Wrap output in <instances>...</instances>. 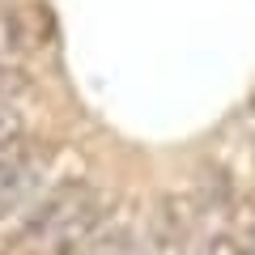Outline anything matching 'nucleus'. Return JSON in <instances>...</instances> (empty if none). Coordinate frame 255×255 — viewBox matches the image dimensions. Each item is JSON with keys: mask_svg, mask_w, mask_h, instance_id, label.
Returning <instances> with one entry per match:
<instances>
[{"mask_svg": "<svg viewBox=\"0 0 255 255\" xmlns=\"http://www.w3.org/2000/svg\"><path fill=\"white\" fill-rule=\"evenodd\" d=\"M43 174H47V149L38 140H30L13 162L0 166V221L9 217V213H17L21 204L34 200Z\"/></svg>", "mask_w": 255, "mask_h": 255, "instance_id": "obj_3", "label": "nucleus"}, {"mask_svg": "<svg viewBox=\"0 0 255 255\" xmlns=\"http://www.w3.org/2000/svg\"><path fill=\"white\" fill-rule=\"evenodd\" d=\"M0 4H13V0H0Z\"/></svg>", "mask_w": 255, "mask_h": 255, "instance_id": "obj_10", "label": "nucleus"}, {"mask_svg": "<svg viewBox=\"0 0 255 255\" xmlns=\"http://www.w3.org/2000/svg\"><path fill=\"white\" fill-rule=\"evenodd\" d=\"M191 238V204L183 196H166L153 213L149 234H140V255H187Z\"/></svg>", "mask_w": 255, "mask_h": 255, "instance_id": "obj_4", "label": "nucleus"}, {"mask_svg": "<svg viewBox=\"0 0 255 255\" xmlns=\"http://www.w3.org/2000/svg\"><path fill=\"white\" fill-rule=\"evenodd\" d=\"M107 221H111V204L102 200V196H94L81 213H73V217L47 238V243H51V255H90L94 238L102 234Z\"/></svg>", "mask_w": 255, "mask_h": 255, "instance_id": "obj_5", "label": "nucleus"}, {"mask_svg": "<svg viewBox=\"0 0 255 255\" xmlns=\"http://www.w3.org/2000/svg\"><path fill=\"white\" fill-rule=\"evenodd\" d=\"M204 255H255V243L226 226V230H217V234L204 243Z\"/></svg>", "mask_w": 255, "mask_h": 255, "instance_id": "obj_7", "label": "nucleus"}, {"mask_svg": "<svg viewBox=\"0 0 255 255\" xmlns=\"http://www.w3.org/2000/svg\"><path fill=\"white\" fill-rule=\"evenodd\" d=\"M90 255H140V234L124 221H107L102 234L94 238Z\"/></svg>", "mask_w": 255, "mask_h": 255, "instance_id": "obj_6", "label": "nucleus"}, {"mask_svg": "<svg viewBox=\"0 0 255 255\" xmlns=\"http://www.w3.org/2000/svg\"><path fill=\"white\" fill-rule=\"evenodd\" d=\"M94 196H98V191H94L85 179H64V183H55V187H47V191H34V204L26 209L21 234L26 238H43L47 243V238L73 217V213H81Z\"/></svg>", "mask_w": 255, "mask_h": 255, "instance_id": "obj_2", "label": "nucleus"}, {"mask_svg": "<svg viewBox=\"0 0 255 255\" xmlns=\"http://www.w3.org/2000/svg\"><path fill=\"white\" fill-rule=\"evenodd\" d=\"M55 13L47 0H13L0 4V55L13 60H30L43 55L55 43Z\"/></svg>", "mask_w": 255, "mask_h": 255, "instance_id": "obj_1", "label": "nucleus"}, {"mask_svg": "<svg viewBox=\"0 0 255 255\" xmlns=\"http://www.w3.org/2000/svg\"><path fill=\"white\" fill-rule=\"evenodd\" d=\"M21 90H30L26 77H21L17 68H4V64H0V107H13Z\"/></svg>", "mask_w": 255, "mask_h": 255, "instance_id": "obj_9", "label": "nucleus"}, {"mask_svg": "<svg viewBox=\"0 0 255 255\" xmlns=\"http://www.w3.org/2000/svg\"><path fill=\"white\" fill-rule=\"evenodd\" d=\"M230 230H238L243 238H251L255 243V196H243V200L230 209V221H226Z\"/></svg>", "mask_w": 255, "mask_h": 255, "instance_id": "obj_8", "label": "nucleus"}]
</instances>
